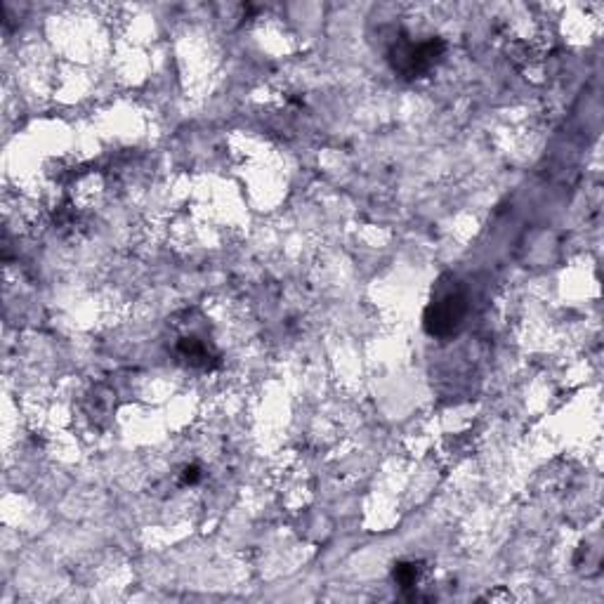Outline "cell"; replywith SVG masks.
<instances>
[{"label":"cell","mask_w":604,"mask_h":604,"mask_svg":"<svg viewBox=\"0 0 604 604\" xmlns=\"http://www.w3.org/2000/svg\"><path fill=\"white\" fill-rule=\"evenodd\" d=\"M465 314H468V295L463 286L453 277H444L425 310L423 326L432 338H451L461 328Z\"/></svg>","instance_id":"cell-1"},{"label":"cell","mask_w":604,"mask_h":604,"mask_svg":"<svg viewBox=\"0 0 604 604\" xmlns=\"http://www.w3.org/2000/svg\"><path fill=\"white\" fill-rule=\"evenodd\" d=\"M175 354L189 369L213 371L220 366V354L199 333H185L175 340Z\"/></svg>","instance_id":"cell-3"},{"label":"cell","mask_w":604,"mask_h":604,"mask_svg":"<svg viewBox=\"0 0 604 604\" xmlns=\"http://www.w3.org/2000/svg\"><path fill=\"white\" fill-rule=\"evenodd\" d=\"M428 564L420 560H402L392 567V579L399 588L404 590L409 600H428L425 595H420L418 590L423 588V583L428 581Z\"/></svg>","instance_id":"cell-4"},{"label":"cell","mask_w":604,"mask_h":604,"mask_svg":"<svg viewBox=\"0 0 604 604\" xmlns=\"http://www.w3.org/2000/svg\"><path fill=\"white\" fill-rule=\"evenodd\" d=\"M201 482V468L199 465H185L180 472V484L182 487H194Z\"/></svg>","instance_id":"cell-5"},{"label":"cell","mask_w":604,"mask_h":604,"mask_svg":"<svg viewBox=\"0 0 604 604\" xmlns=\"http://www.w3.org/2000/svg\"><path fill=\"white\" fill-rule=\"evenodd\" d=\"M446 55V43L442 38L432 36L425 41H411L409 36H402L387 52L390 67L395 69L406 81H416V78L428 76Z\"/></svg>","instance_id":"cell-2"}]
</instances>
